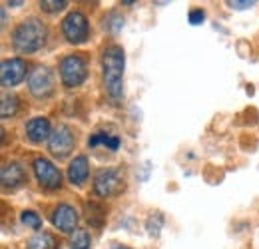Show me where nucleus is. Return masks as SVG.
Instances as JSON below:
<instances>
[{
    "instance_id": "f257e3e1",
    "label": "nucleus",
    "mask_w": 259,
    "mask_h": 249,
    "mask_svg": "<svg viewBox=\"0 0 259 249\" xmlns=\"http://www.w3.org/2000/svg\"><path fill=\"white\" fill-rule=\"evenodd\" d=\"M124 64L126 56L120 46H108L102 54V74H104V88L110 98L118 100L124 90Z\"/></svg>"
},
{
    "instance_id": "f03ea898",
    "label": "nucleus",
    "mask_w": 259,
    "mask_h": 249,
    "mask_svg": "<svg viewBox=\"0 0 259 249\" xmlns=\"http://www.w3.org/2000/svg\"><path fill=\"white\" fill-rule=\"evenodd\" d=\"M46 42V26L38 18L22 20L12 32V46L20 54H32Z\"/></svg>"
},
{
    "instance_id": "7ed1b4c3",
    "label": "nucleus",
    "mask_w": 259,
    "mask_h": 249,
    "mask_svg": "<svg viewBox=\"0 0 259 249\" xmlns=\"http://www.w3.org/2000/svg\"><path fill=\"white\" fill-rule=\"evenodd\" d=\"M88 76V66L86 60L80 54H70L62 58L60 62V78L66 88H76L80 86Z\"/></svg>"
},
{
    "instance_id": "20e7f679",
    "label": "nucleus",
    "mask_w": 259,
    "mask_h": 249,
    "mask_svg": "<svg viewBox=\"0 0 259 249\" xmlns=\"http://www.w3.org/2000/svg\"><path fill=\"white\" fill-rule=\"evenodd\" d=\"M62 32H64L66 40L70 44H82V42H86L88 32H90L88 18L82 12H78V10L70 12L64 18V22H62Z\"/></svg>"
},
{
    "instance_id": "39448f33",
    "label": "nucleus",
    "mask_w": 259,
    "mask_h": 249,
    "mask_svg": "<svg viewBox=\"0 0 259 249\" xmlns=\"http://www.w3.org/2000/svg\"><path fill=\"white\" fill-rule=\"evenodd\" d=\"M122 189H124V180H122L120 170H114V168L100 170L98 176L94 178V191H96L100 197L116 195Z\"/></svg>"
},
{
    "instance_id": "423d86ee",
    "label": "nucleus",
    "mask_w": 259,
    "mask_h": 249,
    "mask_svg": "<svg viewBox=\"0 0 259 249\" xmlns=\"http://www.w3.org/2000/svg\"><path fill=\"white\" fill-rule=\"evenodd\" d=\"M76 138L72 134V130L68 126H56V130L50 134L48 138V150L50 154L56 157H66L72 150H74Z\"/></svg>"
},
{
    "instance_id": "0eeeda50",
    "label": "nucleus",
    "mask_w": 259,
    "mask_h": 249,
    "mask_svg": "<svg viewBox=\"0 0 259 249\" xmlns=\"http://www.w3.org/2000/svg\"><path fill=\"white\" fill-rule=\"evenodd\" d=\"M34 174H36V180L38 184L46 189H56L62 184V174L60 170L48 161L46 157H36L34 159Z\"/></svg>"
},
{
    "instance_id": "6e6552de",
    "label": "nucleus",
    "mask_w": 259,
    "mask_h": 249,
    "mask_svg": "<svg viewBox=\"0 0 259 249\" xmlns=\"http://www.w3.org/2000/svg\"><path fill=\"white\" fill-rule=\"evenodd\" d=\"M28 90L36 98H46L54 92V76L46 66H38L28 76Z\"/></svg>"
},
{
    "instance_id": "1a4fd4ad",
    "label": "nucleus",
    "mask_w": 259,
    "mask_h": 249,
    "mask_svg": "<svg viewBox=\"0 0 259 249\" xmlns=\"http://www.w3.org/2000/svg\"><path fill=\"white\" fill-rule=\"evenodd\" d=\"M26 78V62L20 58H10L4 60L0 68V82L4 88H12L18 86L22 80Z\"/></svg>"
},
{
    "instance_id": "9d476101",
    "label": "nucleus",
    "mask_w": 259,
    "mask_h": 249,
    "mask_svg": "<svg viewBox=\"0 0 259 249\" xmlns=\"http://www.w3.org/2000/svg\"><path fill=\"white\" fill-rule=\"evenodd\" d=\"M52 223L60 229V231H64V233H74L78 227H76V223H78V214H76V210L72 208V205H68V203H60L56 210H54V214H52Z\"/></svg>"
},
{
    "instance_id": "9b49d317",
    "label": "nucleus",
    "mask_w": 259,
    "mask_h": 249,
    "mask_svg": "<svg viewBox=\"0 0 259 249\" xmlns=\"http://www.w3.org/2000/svg\"><path fill=\"white\" fill-rule=\"evenodd\" d=\"M50 122L46 118H32L28 124H26V136L28 140L34 142V144H40L44 140L50 138Z\"/></svg>"
},
{
    "instance_id": "f8f14e48",
    "label": "nucleus",
    "mask_w": 259,
    "mask_h": 249,
    "mask_svg": "<svg viewBox=\"0 0 259 249\" xmlns=\"http://www.w3.org/2000/svg\"><path fill=\"white\" fill-rule=\"evenodd\" d=\"M26 180V172L20 163L12 161L2 168V186L4 187H18Z\"/></svg>"
},
{
    "instance_id": "ddd939ff",
    "label": "nucleus",
    "mask_w": 259,
    "mask_h": 249,
    "mask_svg": "<svg viewBox=\"0 0 259 249\" xmlns=\"http://www.w3.org/2000/svg\"><path fill=\"white\" fill-rule=\"evenodd\" d=\"M68 180L76 186H82L88 180V157L78 156L74 157L68 165Z\"/></svg>"
},
{
    "instance_id": "4468645a",
    "label": "nucleus",
    "mask_w": 259,
    "mask_h": 249,
    "mask_svg": "<svg viewBox=\"0 0 259 249\" xmlns=\"http://www.w3.org/2000/svg\"><path fill=\"white\" fill-rule=\"evenodd\" d=\"M26 249H58V243H56L54 235H50L46 231H38L36 235L28 239Z\"/></svg>"
},
{
    "instance_id": "2eb2a0df",
    "label": "nucleus",
    "mask_w": 259,
    "mask_h": 249,
    "mask_svg": "<svg viewBox=\"0 0 259 249\" xmlns=\"http://www.w3.org/2000/svg\"><path fill=\"white\" fill-rule=\"evenodd\" d=\"M92 245V237L86 229H76L70 235V247L72 249H90Z\"/></svg>"
},
{
    "instance_id": "dca6fc26",
    "label": "nucleus",
    "mask_w": 259,
    "mask_h": 249,
    "mask_svg": "<svg viewBox=\"0 0 259 249\" xmlns=\"http://www.w3.org/2000/svg\"><path fill=\"white\" fill-rule=\"evenodd\" d=\"M16 108H18V98L16 96H4L2 98V110H0V114H2L4 120L10 118L16 112Z\"/></svg>"
},
{
    "instance_id": "f3484780",
    "label": "nucleus",
    "mask_w": 259,
    "mask_h": 249,
    "mask_svg": "<svg viewBox=\"0 0 259 249\" xmlns=\"http://www.w3.org/2000/svg\"><path fill=\"white\" fill-rule=\"evenodd\" d=\"M40 8H42L44 12H50V14H54V12H60V10H64V8H66V0H44V2H40Z\"/></svg>"
},
{
    "instance_id": "a211bd4d",
    "label": "nucleus",
    "mask_w": 259,
    "mask_h": 249,
    "mask_svg": "<svg viewBox=\"0 0 259 249\" xmlns=\"http://www.w3.org/2000/svg\"><path fill=\"white\" fill-rule=\"evenodd\" d=\"M20 219H22L24 225H28V227H32V229H40V227H42V219L38 218L34 212H24Z\"/></svg>"
},
{
    "instance_id": "6ab92c4d",
    "label": "nucleus",
    "mask_w": 259,
    "mask_h": 249,
    "mask_svg": "<svg viewBox=\"0 0 259 249\" xmlns=\"http://www.w3.org/2000/svg\"><path fill=\"white\" fill-rule=\"evenodd\" d=\"M106 26H108L112 32H120L122 30V26H124V18L118 16L116 12H112V14L106 18Z\"/></svg>"
},
{
    "instance_id": "aec40b11",
    "label": "nucleus",
    "mask_w": 259,
    "mask_h": 249,
    "mask_svg": "<svg viewBox=\"0 0 259 249\" xmlns=\"http://www.w3.org/2000/svg\"><path fill=\"white\" fill-rule=\"evenodd\" d=\"M108 140H110V136L100 132V134H94V136L88 140V146H92V148H94V146H98V144H106Z\"/></svg>"
},
{
    "instance_id": "412c9836",
    "label": "nucleus",
    "mask_w": 259,
    "mask_h": 249,
    "mask_svg": "<svg viewBox=\"0 0 259 249\" xmlns=\"http://www.w3.org/2000/svg\"><path fill=\"white\" fill-rule=\"evenodd\" d=\"M203 18H205V14H203V10H199V8L190 12V24H194V26L201 24V22H203Z\"/></svg>"
},
{
    "instance_id": "4be33fe9",
    "label": "nucleus",
    "mask_w": 259,
    "mask_h": 249,
    "mask_svg": "<svg viewBox=\"0 0 259 249\" xmlns=\"http://www.w3.org/2000/svg\"><path fill=\"white\" fill-rule=\"evenodd\" d=\"M231 8H237V10H243V8H251L255 2H227Z\"/></svg>"
},
{
    "instance_id": "5701e85b",
    "label": "nucleus",
    "mask_w": 259,
    "mask_h": 249,
    "mask_svg": "<svg viewBox=\"0 0 259 249\" xmlns=\"http://www.w3.org/2000/svg\"><path fill=\"white\" fill-rule=\"evenodd\" d=\"M106 146H108V148H110L112 152H116V150L120 148V140H118L116 136H110V140L106 142Z\"/></svg>"
},
{
    "instance_id": "b1692460",
    "label": "nucleus",
    "mask_w": 259,
    "mask_h": 249,
    "mask_svg": "<svg viewBox=\"0 0 259 249\" xmlns=\"http://www.w3.org/2000/svg\"><path fill=\"white\" fill-rule=\"evenodd\" d=\"M112 249H130V247H126V245H114Z\"/></svg>"
}]
</instances>
